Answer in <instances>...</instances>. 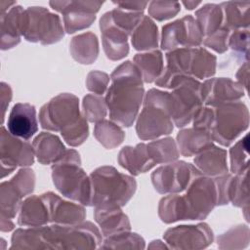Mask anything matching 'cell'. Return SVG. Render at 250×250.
Wrapping results in <instances>:
<instances>
[{
    "label": "cell",
    "instance_id": "obj_1",
    "mask_svg": "<svg viewBox=\"0 0 250 250\" xmlns=\"http://www.w3.org/2000/svg\"><path fill=\"white\" fill-rule=\"evenodd\" d=\"M102 241V232L92 222L52 224L16 229L10 249H95Z\"/></svg>",
    "mask_w": 250,
    "mask_h": 250
},
{
    "label": "cell",
    "instance_id": "obj_2",
    "mask_svg": "<svg viewBox=\"0 0 250 250\" xmlns=\"http://www.w3.org/2000/svg\"><path fill=\"white\" fill-rule=\"evenodd\" d=\"M110 78L111 85L104 98L110 120L119 126L130 127L145 98L142 73L134 62L126 61L113 70Z\"/></svg>",
    "mask_w": 250,
    "mask_h": 250
},
{
    "label": "cell",
    "instance_id": "obj_3",
    "mask_svg": "<svg viewBox=\"0 0 250 250\" xmlns=\"http://www.w3.org/2000/svg\"><path fill=\"white\" fill-rule=\"evenodd\" d=\"M164 196L159 201L158 216L166 224L184 220H203L217 206L214 180L199 175L184 191Z\"/></svg>",
    "mask_w": 250,
    "mask_h": 250
},
{
    "label": "cell",
    "instance_id": "obj_4",
    "mask_svg": "<svg viewBox=\"0 0 250 250\" xmlns=\"http://www.w3.org/2000/svg\"><path fill=\"white\" fill-rule=\"evenodd\" d=\"M91 204L94 207H123L137 189L136 180L112 166H102L90 174Z\"/></svg>",
    "mask_w": 250,
    "mask_h": 250
},
{
    "label": "cell",
    "instance_id": "obj_5",
    "mask_svg": "<svg viewBox=\"0 0 250 250\" xmlns=\"http://www.w3.org/2000/svg\"><path fill=\"white\" fill-rule=\"evenodd\" d=\"M144 107L137 118L136 132L143 140H155L169 135L174 129L171 117L170 93L150 89L145 94Z\"/></svg>",
    "mask_w": 250,
    "mask_h": 250
},
{
    "label": "cell",
    "instance_id": "obj_6",
    "mask_svg": "<svg viewBox=\"0 0 250 250\" xmlns=\"http://www.w3.org/2000/svg\"><path fill=\"white\" fill-rule=\"evenodd\" d=\"M80 164L79 153L75 149H67L63 159L52 165V178L56 188L63 196L90 206L91 180Z\"/></svg>",
    "mask_w": 250,
    "mask_h": 250
},
{
    "label": "cell",
    "instance_id": "obj_7",
    "mask_svg": "<svg viewBox=\"0 0 250 250\" xmlns=\"http://www.w3.org/2000/svg\"><path fill=\"white\" fill-rule=\"evenodd\" d=\"M213 111L210 134L213 141L223 146H230L249 126L248 107L240 101L213 106Z\"/></svg>",
    "mask_w": 250,
    "mask_h": 250
},
{
    "label": "cell",
    "instance_id": "obj_8",
    "mask_svg": "<svg viewBox=\"0 0 250 250\" xmlns=\"http://www.w3.org/2000/svg\"><path fill=\"white\" fill-rule=\"evenodd\" d=\"M21 36L29 42L54 44L64 36L61 18L40 6L24 9L21 19Z\"/></svg>",
    "mask_w": 250,
    "mask_h": 250
},
{
    "label": "cell",
    "instance_id": "obj_9",
    "mask_svg": "<svg viewBox=\"0 0 250 250\" xmlns=\"http://www.w3.org/2000/svg\"><path fill=\"white\" fill-rule=\"evenodd\" d=\"M201 83L191 76H182L175 80L170 92L171 117L178 128L192 121L195 113L203 105L200 96Z\"/></svg>",
    "mask_w": 250,
    "mask_h": 250
},
{
    "label": "cell",
    "instance_id": "obj_10",
    "mask_svg": "<svg viewBox=\"0 0 250 250\" xmlns=\"http://www.w3.org/2000/svg\"><path fill=\"white\" fill-rule=\"evenodd\" d=\"M82 116L78 98L70 93H62L40 108L39 122L45 130L62 133L77 123Z\"/></svg>",
    "mask_w": 250,
    "mask_h": 250
},
{
    "label": "cell",
    "instance_id": "obj_11",
    "mask_svg": "<svg viewBox=\"0 0 250 250\" xmlns=\"http://www.w3.org/2000/svg\"><path fill=\"white\" fill-rule=\"evenodd\" d=\"M201 175L197 168L185 161H173L156 168L151 174L154 188L161 194L184 192L194 178Z\"/></svg>",
    "mask_w": 250,
    "mask_h": 250
},
{
    "label": "cell",
    "instance_id": "obj_12",
    "mask_svg": "<svg viewBox=\"0 0 250 250\" xmlns=\"http://www.w3.org/2000/svg\"><path fill=\"white\" fill-rule=\"evenodd\" d=\"M203 39L204 36L196 20L188 15L162 26L160 45L165 51L196 48L200 47Z\"/></svg>",
    "mask_w": 250,
    "mask_h": 250
},
{
    "label": "cell",
    "instance_id": "obj_13",
    "mask_svg": "<svg viewBox=\"0 0 250 250\" xmlns=\"http://www.w3.org/2000/svg\"><path fill=\"white\" fill-rule=\"evenodd\" d=\"M32 145L12 135L8 129H0V161L2 179L10 175L18 166L27 167L34 162Z\"/></svg>",
    "mask_w": 250,
    "mask_h": 250
},
{
    "label": "cell",
    "instance_id": "obj_14",
    "mask_svg": "<svg viewBox=\"0 0 250 250\" xmlns=\"http://www.w3.org/2000/svg\"><path fill=\"white\" fill-rule=\"evenodd\" d=\"M49 4L55 11L62 14L64 31L70 34L89 27L96 20V14L104 2L70 0L50 1Z\"/></svg>",
    "mask_w": 250,
    "mask_h": 250
},
{
    "label": "cell",
    "instance_id": "obj_15",
    "mask_svg": "<svg viewBox=\"0 0 250 250\" xmlns=\"http://www.w3.org/2000/svg\"><path fill=\"white\" fill-rule=\"evenodd\" d=\"M163 238L172 249H204L212 244L214 234L206 223L181 225L168 229Z\"/></svg>",
    "mask_w": 250,
    "mask_h": 250
},
{
    "label": "cell",
    "instance_id": "obj_16",
    "mask_svg": "<svg viewBox=\"0 0 250 250\" xmlns=\"http://www.w3.org/2000/svg\"><path fill=\"white\" fill-rule=\"evenodd\" d=\"M244 88L229 78H209L201 83L200 96L202 104L206 106L239 101L244 96Z\"/></svg>",
    "mask_w": 250,
    "mask_h": 250
},
{
    "label": "cell",
    "instance_id": "obj_17",
    "mask_svg": "<svg viewBox=\"0 0 250 250\" xmlns=\"http://www.w3.org/2000/svg\"><path fill=\"white\" fill-rule=\"evenodd\" d=\"M42 195L48 205L51 224L76 225L84 222L86 210L82 204L64 200L52 191Z\"/></svg>",
    "mask_w": 250,
    "mask_h": 250
},
{
    "label": "cell",
    "instance_id": "obj_18",
    "mask_svg": "<svg viewBox=\"0 0 250 250\" xmlns=\"http://www.w3.org/2000/svg\"><path fill=\"white\" fill-rule=\"evenodd\" d=\"M100 28L106 57L111 61H119L125 58L129 53V35L113 24L109 12L104 13L101 18Z\"/></svg>",
    "mask_w": 250,
    "mask_h": 250
},
{
    "label": "cell",
    "instance_id": "obj_19",
    "mask_svg": "<svg viewBox=\"0 0 250 250\" xmlns=\"http://www.w3.org/2000/svg\"><path fill=\"white\" fill-rule=\"evenodd\" d=\"M7 127L12 135L29 140L38 130L35 106L27 103L16 104L9 114Z\"/></svg>",
    "mask_w": 250,
    "mask_h": 250
},
{
    "label": "cell",
    "instance_id": "obj_20",
    "mask_svg": "<svg viewBox=\"0 0 250 250\" xmlns=\"http://www.w3.org/2000/svg\"><path fill=\"white\" fill-rule=\"evenodd\" d=\"M191 48H182L166 53V66L160 77L155 81L156 86L170 89L176 79L189 76Z\"/></svg>",
    "mask_w": 250,
    "mask_h": 250
},
{
    "label": "cell",
    "instance_id": "obj_21",
    "mask_svg": "<svg viewBox=\"0 0 250 250\" xmlns=\"http://www.w3.org/2000/svg\"><path fill=\"white\" fill-rule=\"evenodd\" d=\"M94 218L101 229L103 237H108L123 231L131 230L128 216L117 206L95 207Z\"/></svg>",
    "mask_w": 250,
    "mask_h": 250
},
{
    "label": "cell",
    "instance_id": "obj_22",
    "mask_svg": "<svg viewBox=\"0 0 250 250\" xmlns=\"http://www.w3.org/2000/svg\"><path fill=\"white\" fill-rule=\"evenodd\" d=\"M117 161L121 167L134 176L146 173L156 165L148 152L147 145L145 143H140L135 146L122 147L118 153Z\"/></svg>",
    "mask_w": 250,
    "mask_h": 250
},
{
    "label": "cell",
    "instance_id": "obj_23",
    "mask_svg": "<svg viewBox=\"0 0 250 250\" xmlns=\"http://www.w3.org/2000/svg\"><path fill=\"white\" fill-rule=\"evenodd\" d=\"M35 156L43 165L56 164L66 154V147L61 139L52 133L42 132L32 142Z\"/></svg>",
    "mask_w": 250,
    "mask_h": 250
},
{
    "label": "cell",
    "instance_id": "obj_24",
    "mask_svg": "<svg viewBox=\"0 0 250 250\" xmlns=\"http://www.w3.org/2000/svg\"><path fill=\"white\" fill-rule=\"evenodd\" d=\"M227 150L215 145L207 147L195 155L194 166L204 176L216 178L229 172Z\"/></svg>",
    "mask_w": 250,
    "mask_h": 250
},
{
    "label": "cell",
    "instance_id": "obj_25",
    "mask_svg": "<svg viewBox=\"0 0 250 250\" xmlns=\"http://www.w3.org/2000/svg\"><path fill=\"white\" fill-rule=\"evenodd\" d=\"M50 223L47 202L43 195H31L21 204L18 225L22 227H42Z\"/></svg>",
    "mask_w": 250,
    "mask_h": 250
},
{
    "label": "cell",
    "instance_id": "obj_26",
    "mask_svg": "<svg viewBox=\"0 0 250 250\" xmlns=\"http://www.w3.org/2000/svg\"><path fill=\"white\" fill-rule=\"evenodd\" d=\"M214 145L211 134L198 128H186L177 135L179 152L185 157L194 156Z\"/></svg>",
    "mask_w": 250,
    "mask_h": 250
},
{
    "label": "cell",
    "instance_id": "obj_27",
    "mask_svg": "<svg viewBox=\"0 0 250 250\" xmlns=\"http://www.w3.org/2000/svg\"><path fill=\"white\" fill-rule=\"evenodd\" d=\"M23 11L21 6L15 5L8 12L0 15L2 50L11 49L21 42Z\"/></svg>",
    "mask_w": 250,
    "mask_h": 250
},
{
    "label": "cell",
    "instance_id": "obj_28",
    "mask_svg": "<svg viewBox=\"0 0 250 250\" xmlns=\"http://www.w3.org/2000/svg\"><path fill=\"white\" fill-rule=\"evenodd\" d=\"M72 58L83 64L94 62L99 55V41L95 33L85 32L73 37L69 43Z\"/></svg>",
    "mask_w": 250,
    "mask_h": 250
},
{
    "label": "cell",
    "instance_id": "obj_29",
    "mask_svg": "<svg viewBox=\"0 0 250 250\" xmlns=\"http://www.w3.org/2000/svg\"><path fill=\"white\" fill-rule=\"evenodd\" d=\"M222 26L229 31L248 29L250 23V2H222Z\"/></svg>",
    "mask_w": 250,
    "mask_h": 250
},
{
    "label": "cell",
    "instance_id": "obj_30",
    "mask_svg": "<svg viewBox=\"0 0 250 250\" xmlns=\"http://www.w3.org/2000/svg\"><path fill=\"white\" fill-rule=\"evenodd\" d=\"M133 60L146 83L155 82L163 72V55L159 50L139 53L135 55Z\"/></svg>",
    "mask_w": 250,
    "mask_h": 250
},
{
    "label": "cell",
    "instance_id": "obj_31",
    "mask_svg": "<svg viewBox=\"0 0 250 250\" xmlns=\"http://www.w3.org/2000/svg\"><path fill=\"white\" fill-rule=\"evenodd\" d=\"M131 43L138 51H149L158 47V28L151 18L144 16L131 34Z\"/></svg>",
    "mask_w": 250,
    "mask_h": 250
},
{
    "label": "cell",
    "instance_id": "obj_32",
    "mask_svg": "<svg viewBox=\"0 0 250 250\" xmlns=\"http://www.w3.org/2000/svg\"><path fill=\"white\" fill-rule=\"evenodd\" d=\"M217 58L205 48H191L189 76L195 79L212 77L216 72Z\"/></svg>",
    "mask_w": 250,
    "mask_h": 250
},
{
    "label": "cell",
    "instance_id": "obj_33",
    "mask_svg": "<svg viewBox=\"0 0 250 250\" xmlns=\"http://www.w3.org/2000/svg\"><path fill=\"white\" fill-rule=\"evenodd\" d=\"M195 20L204 37L218 30L223 23V11L220 4L208 3L195 12Z\"/></svg>",
    "mask_w": 250,
    "mask_h": 250
},
{
    "label": "cell",
    "instance_id": "obj_34",
    "mask_svg": "<svg viewBox=\"0 0 250 250\" xmlns=\"http://www.w3.org/2000/svg\"><path fill=\"white\" fill-rule=\"evenodd\" d=\"M94 136L100 144L108 149L118 146L125 139V133L122 128L117 123L105 119L96 123Z\"/></svg>",
    "mask_w": 250,
    "mask_h": 250
},
{
    "label": "cell",
    "instance_id": "obj_35",
    "mask_svg": "<svg viewBox=\"0 0 250 250\" xmlns=\"http://www.w3.org/2000/svg\"><path fill=\"white\" fill-rule=\"evenodd\" d=\"M146 145L148 152L156 165L176 161L180 155L177 143L170 137L154 140Z\"/></svg>",
    "mask_w": 250,
    "mask_h": 250
},
{
    "label": "cell",
    "instance_id": "obj_36",
    "mask_svg": "<svg viewBox=\"0 0 250 250\" xmlns=\"http://www.w3.org/2000/svg\"><path fill=\"white\" fill-rule=\"evenodd\" d=\"M22 198V194L10 181L2 182L0 186L1 216L14 219L20 212L21 206L23 202Z\"/></svg>",
    "mask_w": 250,
    "mask_h": 250
},
{
    "label": "cell",
    "instance_id": "obj_37",
    "mask_svg": "<svg viewBox=\"0 0 250 250\" xmlns=\"http://www.w3.org/2000/svg\"><path fill=\"white\" fill-rule=\"evenodd\" d=\"M247 172L242 174L232 175L229 187V201L233 206L240 207L245 212V219H248V207H249V193L247 183Z\"/></svg>",
    "mask_w": 250,
    "mask_h": 250
},
{
    "label": "cell",
    "instance_id": "obj_38",
    "mask_svg": "<svg viewBox=\"0 0 250 250\" xmlns=\"http://www.w3.org/2000/svg\"><path fill=\"white\" fill-rule=\"evenodd\" d=\"M146 247L145 239L136 232L123 231L108 237H105L99 248L103 249H144Z\"/></svg>",
    "mask_w": 250,
    "mask_h": 250
},
{
    "label": "cell",
    "instance_id": "obj_39",
    "mask_svg": "<svg viewBox=\"0 0 250 250\" xmlns=\"http://www.w3.org/2000/svg\"><path fill=\"white\" fill-rule=\"evenodd\" d=\"M249 243V228L246 225L232 227L217 238L220 249H241Z\"/></svg>",
    "mask_w": 250,
    "mask_h": 250
},
{
    "label": "cell",
    "instance_id": "obj_40",
    "mask_svg": "<svg viewBox=\"0 0 250 250\" xmlns=\"http://www.w3.org/2000/svg\"><path fill=\"white\" fill-rule=\"evenodd\" d=\"M249 135L246 134L242 139L237 141L229 149L230 171L236 174L248 172L249 164Z\"/></svg>",
    "mask_w": 250,
    "mask_h": 250
},
{
    "label": "cell",
    "instance_id": "obj_41",
    "mask_svg": "<svg viewBox=\"0 0 250 250\" xmlns=\"http://www.w3.org/2000/svg\"><path fill=\"white\" fill-rule=\"evenodd\" d=\"M109 16L115 26L131 36L145 15L143 12H131L120 8H114L109 11Z\"/></svg>",
    "mask_w": 250,
    "mask_h": 250
},
{
    "label": "cell",
    "instance_id": "obj_42",
    "mask_svg": "<svg viewBox=\"0 0 250 250\" xmlns=\"http://www.w3.org/2000/svg\"><path fill=\"white\" fill-rule=\"evenodd\" d=\"M107 105L103 96L88 94L83 98V115L89 122H99L106 116Z\"/></svg>",
    "mask_w": 250,
    "mask_h": 250
},
{
    "label": "cell",
    "instance_id": "obj_43",
    "mask_svg": "<svg viewBox=\"0 0 250 250\" xmlns=\"http://www.w3.org/2000/svg\"><path fill=\"white\" fill-rule=\"evenodd\" d=\"M181 10L180 2L151 1L148 3V15L158 21L174 18Z\"/></svg>",
    "mask_w": 250,
    "mask_h": 250
},
{
    "label": "cell",
    "instance_id": "obj_44",
    "mask_svg": "<svg viewBox=\"0 0 250 250\" xmlns=\"http://www.w3.org/2000/svg\"><path fill=\"white\" fill-rule=\"evenodd\" d=\"M88 120L82 116V118L67 130L61 133L65 143L71 146H78L82 145L89 135Z\"/></svg>",
    "mask_w": 250,
    "mask_h": 250
},
{
    "label": "cell",
    "instance_id": "obj_45",
    "mask_svg": "<svg viewBox=\"0 0 250 250\" xmlns=\"http://www.w3.org/2000/svg\"><path fill=\"white\" fill-rule=\"evenodd\" d=\"M10 182L24 197L34 190L35 173L32 169L23 167L18 171V173L10 180Z\"/></svg>",
    "mask_w": 250,
    "mask_h": 250
},
{
    "label": "cell",
    "instance_id": "obj_46",
    "mask_svg": "<svg viewBox=\"0 0 250 250\" xmlns=\"http://www.w3.org/2000/svg\"><path fill=\"white\" fill-rule=\"evenodd\" d=\"M229 34H230L229 30L221 26L218 30H216L212 34L204 37L202 43L204 44V46L212 49L216 53L223 54L229 48L228 41H229Z\"/></svg>",
    "mask_w": 250,
    "mask_h": 250
},
{
    "label": "cell",
    "instance_id": "obj_47",
    "mask_svg": "<svg viewBox=\"0 0 250 250\" xmlns=\"http://www.w3.org/2000/svg\"><path fill=\"white\" fill-rule=\"evenodd\" d=\"M228 46L238 55L244 56L248 59L249 49V30L248 29H237L229 34Z\"/></svg>",
    "mask_w": 250,
    "mask_h": 250
},
{
    "label": "cell",
    "instance_id": "obj_48",
    "mask_svg": "<svg viewBox=\"0 0 250 250\" xmlns=\"http://www.w3.org/2000/svg\"><path fill=\"white\" fill-rule=\"evenodd\" d=\"M109 76L103 71L93 70L88 73L86 78V87L90 92L103 96L107 89Z\"/></svg>",
    "mask_w": 250,
    "mask_h": 250
},
{
    "label": "cell",
    "instance_id": "obj_49",
    "mask_svg": "<svg viewBox=\"0 0 250 250\" xmlns=\"http://www.w3.org/2000/svg\"><path fill=\"white\" fill-rule=\"evenodd\" d=\"M231 174H225L219 177L214 178V183L217 190V205H226L229 204V187L231 180Z\"/></svg>",
    "mask_w": 250,
    "mask_h": 250
},
{
    "label": "cell",
    "instance_id": "obj_50",
    "mask_svg": "<svg viewBox=\"0 0 250 250\" xmlns=\"http://www.w3.org/2000/svg\"><path fill=\"white\" fill-rule=\"evenodd\" d=\"M12 99V89L9 84L5 82H1L0 87V104H1V109H2V122L5 117L7 106L9 105Z\"/></svg>",
    "mask_w": 250,
    "mask_h": 250
},
{
    "label": "cell",
    "instance_id": "obj_51",
    "mask_svg": "<svg viewBox=\"0 0 250 250\" xmlns=\"http://www.w3.org/2000/svg\"><path fill=\"white\" fill-rule=\"evenodd\" d=\"M118 8L131 12H144L148 5L146 1H131V2H113Z\"/></svg>",
    "mask_w": 250,
    "mask_h": 250
},
{
    "label": "cell",
    "instance_id": "obj_52",
    "mask_svg": "<svg viewBox=\"0 0 250 250\" xmlns=\"http://www.w3.org/2000/svg\"><path fill=\"white\" fill-rule=\"evenodd\" d=\"M249 67H248V61L243 62L242 65L239 67L238 71L235 74L236 82H238L246 91L248 90V74H249Z\"/></svg>",
    "mask_w": 250,
    "mask_h": 250
},
{
    "label": "cell",
    "instance_id": "obj_53",
    "mask_svg": "<svg viewBox=\"0 0 250 250\" xmlns=\"http://www.w3.org/2000/svg\"><path fill=\"white\" fill-rule=\"evenodd\" d=\"M15 225L12 222V219L6 218L1 216V224H0V229L2 232H6V231H11L12 229H14Z\"/></svg>",
    "mask_w": 250,
    "mask_h": 250
},
{
    "label": "cell",
    "instance_id": "obj_54",
    "mask_svg": "<svg viewBox=\"0 0 250 250\" xmlns=\"http://www.w3.org/2000/svg\"><path fill=\"white\" fill-rule=\"evenodd\" d=\"M148 248L150 249H164V248H169V246L165 243H163L161 240L157 239V240H153L150 242V244L148 245Z\"/></svg>",
    "mask_w": 250,
    "mask_h": 250
},
{
    "label": "cell",
    "instance_id": "obj_55",
    "mask_svg": "<svg viewBox=\"0 0 250 250\" xmlns=\"http://www.w3.org/2000/svg\"><path fill=\"white\" fill-rule=\"evenodd\" d=\"M183 5H185V7L188 9V10H192L194 9L195 7H197L198 5L201 4V2H196V1H184L182 2Z\"/></svg>",
    "mask_w": 250,
    "mask_h": 250
}]
</instances>
